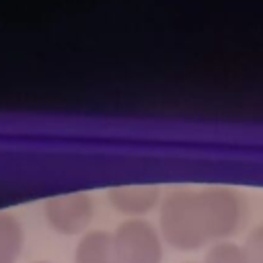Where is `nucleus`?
Returning <instances> with one entry per match:
<instances>
[{"mask_svg": "<svg viewBox=\"0 0 263 263\" xmlns=\"http://www.w3.org/2000/svg\"><path fill=\"white\" fill-rule=\"evenodd\" d=\"M25 245L21 220L10 212H0V259L14 263Z\"/></svg>", "mask_w": 263, "mask_h": 263, "instance_id": "423d86ee", "label": "nucleus"}, {"mask_svg": "<svg viewBox=\"0 0 263 263\" xmlns=\"http://www.w3.org/2000/svg\"><path fill=\"white\" fill-rule=\"evenodd\" d=\"M249 214L245 195L230 187H175L158 214L162 240L177 251H197L232 236Z\"/></svg>", "mask_w": 263, "mask_h": 263, "instance_id": "f257e3e1", "label": "nucleus"}, {"mask_svg": "<svg viewBox=\"0 0 263 263\" xmlns=\"http://www.w3.org/2000/svg\"><path fill=\"white\" fill-rule=\"evenodd\" d=\"M201 263H249L242 245H236L232 240H220L214 242Z\"/></svg>", "mask_w": 263, "mask_h": 263, "instance_id": "0eeeda50", "label": "nucleus"}, {"mask_svg": "<svg viewBox=\"0 0 263 263\" xmlns=\"http://www.w3.org/2000/svg\"><path fill=\"white\" fill-rule=\"evenodd\" d=\"M0 263H10V261H2V259H0Z\"/></svg>", "mask_w": 263, "mask_h": 263, "instance_id": "9d476101", "label": "nucleus"}, {"mask_svg": "<svg viewBox=\"0 0 263 263\" xmlns=\"http://www.w3.org/2000/svg\"><path fill=\"white\" fill-rule=\"evenodd\" d=\"M119 263H162V236L144 218H127L113 232Z\"/></svg>", "mask_w": 263, "mask_h": 263, "instance_id": "f03ea898", "label": "nucleus"}, {"mask_svg": "<svg viewBox=\"0 0 263 263\" xmlns=\"http://www.w3.org/2000/svg\"><path fill=\"white\" fill-rule=\"evenodd\" d=\"M74 263H119L113 232L88 230L80 236L74 249Z\"/></svg>", "mask_w": 263, "mask_h": 263, "instance_id": "39448f33", "label": "nucleus"}, {"mask_svg": "<svg viewBox=\"0 0 263 263\" xmlns=\"http://www.w3.org/2000/svg\"><path fill=\"white\" fill-rule=\"evenodd\" d=\"M107 199L115 212L136 218V216H144L156 208V203L160 199V187H156V185L111 187L107 191Z\"/></svg>", "mask_w": 263, "mask_h": 263, "instance_id": "20e7f679", "label": "nucleus"}, {"mask_svg": "<svg viewBox=\"0 0 263 263\" xmlns=\"http://www.w3.org/2000/svg\"><path fill=\"white\" fill-rule=\"evenodd\" d=\"M95 205L88 193H66L43 201V218L55 232L74 236L88 228Z\"/></svg>", "mask_w": 263, "mask_h": 263, "instance_id": "7ed1b4c3", "label": "nucleus"}, {"mask_svg": "<svg viewBox=\"0 0 263 263\" xmlns=\"http://www.w3.org/2000/svg\"><path fill=\"white\" fill-rule=\"evenodd\" d=\"M33 263H49V261H33Z\"/></svg>", "mask_w": 263, "mask_h": 263, "instance_id": "1a4fd4ad", "label": "nucleus"}, {"mask_svg": "<svg viewBox=\"0 0 263 263\" xmlns=\"http://www.w3.org/2000/svg\"><path fill=\"white\" fill-rule=\"evenodd\" d=\"M242 251L249 259V263H263V222L257 224L242 242Z\"/></svg>", "mask_w": 263, "mask_h": 263, "instance_id": "6e6552de", "label": "nucleus"}]
</instances>
